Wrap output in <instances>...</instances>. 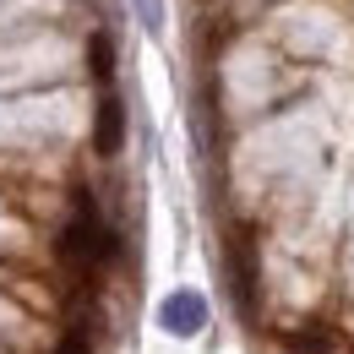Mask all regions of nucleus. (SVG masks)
I'll list each match as a JSON object with an SVG mask.
<instances>
[{
	"label": "nucleus",
	"instance_id": "f03ea898",
	"mask_svg": "<svg viewBox=\"0 0 354 354\" xmlns=\"http://www.w3.org/2000/svg\"><path fill=\"white\" fill-rule=\"evenodd\" d=\"M158 327L175 333V338H196V333L207 327V300H202L196 289H175V295L158 306Z\"/></svg>",
	"mask_w": 354,
	"mask_h": 354
},
{
	"label": "nucleus",
	"instance_id": "20e7f679",
	"mask_svg": "<svg viewBox=\"0 0 354 354\" xmlns=\"http://www.w3.org/2000/svg\"><path fill=\"white\" fill-rule=\"evenodd\" d=\"M88 71H93V82H98V93H109V82H115V39L104 28L88 39Z\"/></svg>",
	"mask_w": 354,
	"mask_h": 354
},
{
	"label": "nucleus",
	"instance_id": "7ed1b4c3",
	"mask_svg": "<svg viewBox=\"0 0 354 354\" xmlns=\"http://www.w3.org/2000/svg\"><path fill=\"white\" fill-rule=\"evenodd\" d=\"M120 142H126V104H120V93H98V115H93V153L98 158H115L120 153Z\"/></svg>",
	"mask_w": 354,
	"mask_h": 354
},
{
	"label": "nucleus",
	"instance_id": "f257e3e1",
	"mask_svg": "<svg viewBox=\"0 0 354 354\" xmlns=\"http://www.w3.org/2000/svg\"><path fill=\"white\" fill-rule=\"evenodd\" d=\"M229 283H234L240 310L257 316V300H262V267H257V240H251V229H234V240H229Z\"/></svg>",
	"mask_w": 354,
	"mask_h": 354
},
{
	"label": "nucleus",
	"instance_id": "423d86ee",
	"mask_svg": "<svg viewBox=\"0 0 354 354\" xmlns=\"http://www.w3.org/2000/svg\"><path fill=\"white\" fill-rule=\"evenodd\" d=\"M55 354H93V327H88V322L66 327V333H60V344H55Z\"/></svg>",
	"mask_w": 354,
	"mask_h": 354
},
{
	"label": "nucleus",
	"instance_id": "39448f33",
	"mask_svg": "<svg viewBox=\"0 0 354 354\" xmlns=\"http://www.w3.org/2000/svg\"><path fill=\"white\" fill-rule=\"evenodd\" d=\"M283 349L289 354H333V338L322 327H300V333H283Z\"/></svg>",
	"mask_w": 354,
	"mask_h": 354
}]
</instances>
